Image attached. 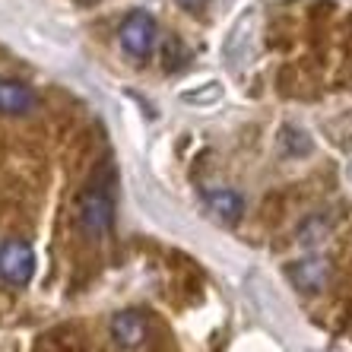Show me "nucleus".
<instances>
[{
    "label": "nucleus",
    "mask_w": 352,
    "mask_h": 352,
    "mask_svg": "<svg viewBox=\"0 0 352 352\" xmlns=\"http://www.w3.org/2000/svg\"><path fill=\"white\" fill-rule=\"evenodd\" d=\"M118 38H121V48L131 54V58L143 60L153 54V45H156V19L149 16L146 10H137L121 23L118 29Z\"/></svg>",
    "instance_id": "nucleus-1"
},
{
    "label": "nucleus",
    "mask_w": 352,
    "mask_h": 352,
    "mask_svg": "<svg viewBox=\"0 0 352 352\" xmlns=\"http://www.w3.org/2000/svg\"><path fill=\"white\" fill-rule=\"evenodd\" d=\"M35 273V251L25 241H7L0 248V279L13 286H25Z\"/></svg>",
    "instance_id": "nucleus-2"
},
{
    "label": "nucleus",
    "mask_w": 352,
    "mask_h": 352,
    "mask_svg": "<svg viewBox=\"0 0 352 352\" xmlns=\"http://www.w3.org/2000/svg\"><path fill=\"white\" fill-rule=\"evenodd\" d=\"M254 29H257V13L254 10H248L245 16L232 25L229 41H226V60H229L232 67L241 64V60L251 54V48H254V35L251 32H254Z\"/></svg>",
    "instance_id": "nucleus-3"
},
{
    "label": "nucleus",
    "mask_w": 352,
    "mask_h": 352,
    "mask_svg": "<svg viewBox=\"0 0 352 352\" xmlns=\"http://www.w3.org/2000/svg\"><path fill=\"white\" fill-rule=\"evenodd\" d=\"M111 336L115 343L124 346V349H133L146 340V318L140 311H118L111 318Z\"/></svg>",
    "instance_id": "nucleus-4"
},
{
    "label": "nucleus",
    "mask_w": 352,
    "mask_h": 352,
    "mask_svg": "<svg viewBox=\"0 0 352 352\" xmlns=\"http://www.w3.org/2000/svg\"><path fill=\"white\" fill-rule=\"evenodd\" d=\"M32 92L19 80H3L0 82V111L3 115H25L32 108Z\"/></svg>",
    "instance_id": "nucleus-5"
},
{
    "label": "nucleus",
    "mask_w": 352,
    "mask_h": 352,
    "mask_svg": "<svg viewBox=\"0 0 352 352\" xmlns=\"http://www.w3.org/2000/svg\"><path fill=\"white\" fill-rule=\"evenodd\" d=\"M82 226L89 232H102L105 226H111V204L102 194L82 197Z\"/></svg>",
    "instance_id": "nucleus-6"
},
{
    "label": "nucleus",
    "mask_w": 352,
    "mask_h": 352,
    "mask_svg": "<svg viewBox=\"0 0 352 352\" xmlns=\"http://www.w3.org/2000/svg\"><path fill=\"white\" fill-rule=\"evenodd\" d=\"M206 204H210L213 213H219L222 219H229V222H235L238 216H241V210H245V200H241L235 190H229V188L210 190V194H206Z\"/></svg>",
    "instance_id": "nucleus-7"
},
{
    "label": "nucleus",
    "mask_w": 352,
    "mask_h": 352,
    "mask_svg": "<svg viewBox=\"0 0 352 352\" xmlns=\"http://www.w3.org/2000/svg\"><path fill=\"white\" fill-rule=\"evenodd\" d=\"M222 98V86L219 82H206L204 89H194V92H184L181 102H188V105H210V102H219Z\"/></svg>",
    "instance_id": "nucleus-8"
},
{
    "label": "nucleus",
    "mask_w": 352,
    "mask_h": 352,
    "mask_svg": "<svg viewBox=\"0 0 352 352\" xmlns=\"http://www.w3.org/2000/svg\"><path fill=\"white\" fill-rule=\"evenodd\" d=\"M175 3L184 10H204L206 7V0H175Z\"/></svg>",
    "instance_id": "nucleus-9"
}]
</instances>
